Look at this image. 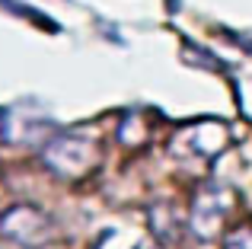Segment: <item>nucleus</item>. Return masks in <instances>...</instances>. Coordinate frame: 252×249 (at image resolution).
<instances>
[{"label":"nucleus","mask_w":252,"mask_h":249,"mask_svg":"<svg viewBox=\"0 0 252 249\" xmlns=\"http://www.w3.org/2000/svg\"><path fill=\"white\" fill-rule=\"evenodd\" d=\"M42 160L61 179H86L102 163V147L86 131H61L45 141Z\"/></svg>","instance_id":"obj_1"},{"label":"nucleus","mask_w":252,"mask_h":249,"mask_svg":"<svg viewBox=\"0 0 252 249\" xmlns=\"http://www.w3.org/2000/svg\"><path fill=\"white\" fill-rule=\"evenodd\" d=\"M223 144H227V131L217 122H201L182 128L172 137V156H179L182 163H208L211 156L220 154Z\"/></svg>","instance_id":"obj_4"},{"label":"nucleus","mask_w":252,"mask_h":249,"mask_svg":"<svg viewBox=\"0 0 252 249\" xmlns=\"http://www.w3.org/2000/svg\"><path fill=\"white\" fill-rule=\"evenodd\" d=\"M0 233L23 249H42L55 237L51 218L35 205H16L0 218Z\"/></svg>","instance_id":"obj_2"},{"label":"nucleus","mask_w":252,"mask_h":249,"mask_svg":"<svg viewBox=\"0 0 252 249\" xmlns=\"http://www.w3.org/2000/svg\"><path fill=\"white\" fill-rule=\"evenodd\" d=\"M220 249H252V224L233 227V230L223 237V246Z\"/></svg>","instance_id":"obj_6"},{"label":"nucleus","mask_w":252,"mask_h":249,"mask_svg":"<svg viewBox=\"0 0 252 249\" xmlns=\"http://www.w3.org/2000/svg\"><path fill=\"white\" fill-rule=\"evenodd\" d=\"M55 131V122L35 106H13L10 112L0 119V137L3 144H13V147H29V144H42L48 141Z\"/></svg>","instance_id":"obj_3"},{"label":"nucleus","mask_w":252,"mask_h":249,"mask_svg":"<svg viewBox=\"0 0 252 249\" xmlns=\"http://www.w3.org/2000/svg\"><path fill=\"white\" fill-rule=\"evenodd\" d=\"M230 208H233V192H230V188H220V186L198 188L195 201H191V218H189L191 233L201 237V240H211L220 230V224L230 214Z\"/></svg>","instance_id":"obj_5"}]
</instances>
